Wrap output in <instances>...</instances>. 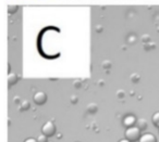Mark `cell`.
<instances>
[{
    "label": "cell",
    "mask_w": 159,
    "mask_h": 142,
    "mask_svg": "<svg viewBox=\"0 0 159 142\" xmlns=\"http://www.w3.org/2000/svg\"><path fill=\"white\" fill-rule=\"evenodd\" d=\"M125 138L128 140H130L131 142H136V141H139L141 139L142 135H141V130L137 128L136 126H133V127H129L126 128L125 130Z\"/></svg>",
    "instance_id": "6da1fadb"
},
{
    "label": "cell",
    "mask_w": 159,
    "mask_h": 142,
    "mask_svg": "<svg viewBox=\"0 0 159 142\" xmlns=\"http://www.w3.org/2000/svg\"><path fill=\"white\" fill-rule=\"evenodd\" d=\"M110 62L109 61H104L102 62V67H106V68H109L110 67Z\"/></svg>",
    "instance_id": "5bb4252c"
},
{
    "label": "cell",
    "mask_w": 159,
    "mask_h": 142,
    "mask_svg": "<svg viewBox=\"0 0 159 142\" xmlns=\"http://www.w3.org/2000/svg\"><path fill=\"white\" fill-rule=\"evenodd\" d=\"M152 124H154L155 127L159 128V112H157V113H155L154 115H152Z\"/></svg>",
    "instance_id": "9c48e42d"
},
{
    "label": "cell",
    "mask_w": 159,
    "mask_h": 142,
    "mask_svg": "<svg viewBox=\"0 0 159 142\" xmlns=\"http://www.w3.org/2000/svg\"><path fill=\"white\" fill-rule=\"evenodd\" d=\"M117 94H118V98H119V99L124 98V91H123V90H119Z\"/></svg>",
    "instance_id": "9a60e30c"
},
{
    "label": "cell",
    "mask_w": 159,
    "mask_h": 142,
    "mask_svg": "<svg viewBox=\"0 0 159 142\" xmlns=\"http://www.w3.org/2000/svg\"><path fill=\"white\" fill-rule=\"evenodd\" d=\"M24 142H38L37 139H34V138H27Z\"/></svg>",
    "instance_id": "e0dca14e"
},
{
    "label": "cell",
    "mask_w": 159,
    "mask_h": 142,
    "mask_svg": "<svg viewBox=\"0 0 159 142\" xmlns=\"http://www.w3.org/2000/svg\"><path fill=\"white\" fill-rule=\"evenodd\" d=\"M42 132L47 137H52L56 133V126L52 122H46L42 127Z\"/></svg>",
    "instance_id": "7a4b0ae2"
},
{
    "label": "cell",
    "mask_w": 159,
    "mask_h": 142,
    "mask_svg": "<svg viewBox=\"0 0 159 142\" xmlns=\"http://www.w3.org/2000/svg\"><path fill=\"white\" fill-rule=\"evenodd\" d=\"M20 107H21V111H26V110H29L30 107H31V105H30L29 101L24 100V101H22V103H21Z\"/></svg>",
    "instance_id": "30bf717a"
},
{
    "label": "cell",
    "mask_w": 159,
    "mask_h": 142,
    "mask_svg": "<svg viewBox=\"0 0 159 142\" xmlns=\"http://www.w3.org/2000/svg\"><path fill=\"white\" fill-rule=\"evenodd\" d=\"M97 111H98V105L96 103H89L87 105V112L89 114H95Z\"/></svg>",
    "instance_id": "ba28073f"
},
{
    "label": "cell",
    "mask_w": 159,
    "mask_h": 142,
    "mask_svg": "<svg viewBox=\"0 0 159 142\" xmlns=\"http://www.w3.org/2000/svg\"><path fill=\"white\" fill-rule=\"evenodd\" d=\"M18 80H19V76L16 74V73H11V74H9V76H8V85L9 86L16 85V84L18 83Z\"/></svg>",
    "instance_id": "52a82bcc"
},
{
    "label": "cell",
    "mask_w": 159,
    "mask_h": 142,
    "mask_svg": "<svg viewBox=\"0 0 159 142\" xmlns=\"http://www.w3.org/2000/svg\"><path fill=\"white\" fill-rule=\"evenodd\" d=\"M33 100H34V102H35V104L43 105V104H45L47 101V94L43 91H37L34 94Z\"/></svg>",
    "instance_id": "3957f363"
},
{
    "label": "cell",
    "mask_w": 159,
    "mask_h": 142,
    "mask_svg": "<svg viewBox=\"0 0 159 142\" xmlns=\"http://www.w3.org/2000/svg\"><path fill=\"white\" fill-rule=\"evenodd\" d=\"M119 142H131V141H130V140H128V139L125 138V139H121Z\"/></svg>",
    "instance_id": "d6986e66"
},
{
    "label": "cell",
    "mask_w": 159,
    "mask_h": 142,
    "mask_svg": "<svg viewBox=\"0 0 159 142\" xmlns=\"http://www.w3.org/2000/svg\"><path fill=\"white\" fill-rule=\"evenodd\" d=\"M136 127H137V128H139L141 131L146 130V129H147V127H148L147 120L144 119V118H139V119H137V122H136Z\"/></svg>",
    "instance_id": "8992f818"
},
{
    "label": "cell",
    "mask_w": 159,
    "mask_h": 142,
    "mask_svg": "<svg viewBox=\"0 0 159 142\" xmlns=\"http://www.w3.org/2000/svg\"><path fill=\"white\" fill-rule=\"evenodd\" d=\"M37 141L38 142H48V137L45 136L44 133H42V135H39L37 137Z\"/></svg>",
    "instance_id": "8fae6325"
},
{
    "label": "cell",
    "mask_w": 159,
    "mask_h": 142,
    "mask_svg": "<svg viewBox=\"0 0 159 142\" xmlns=\"http://www.w3.org/2000/svg\"><path fill=\"white\" fill-rule=\"evenodd\" d=\"M73 84H74V86H75V87H76V88H77V87H81V83H80L79 80H75Z\"/></svg>",
    "instance_id": "ac0fdd59"
},
{
    "label": "cell",
    "mask_w": 159,
    "mask_h": 142,
    "mask_svg": "<svg viewBox=\"0 0 159 142\" xmlns=\"http://www.w3.org/2000/svg\"><path fill=\"white\" fill-rule=\"evenodd\" d=\"M79 142H81V141H79Z\"/></svg>",
    "instance_id": "44dd1931"
},
{
    "label": "cell",
    "mask_w": 159,
    "mask_h": 142,
    "mask_svg": "<svg viewBox=\"0 0 159 142\" xmlns=\"http://www.w3.org/2000/svg\"><path fill=\"white\" fill-rule=\"evenodd\" d=\"M77 101H79L77 97L76 96H72V98H71V102H72L73 104H75V103H77Z\"/></svg>",
    "instance_id": "2e32d148"
},
{
    "label": "cell",
    "mask_w": 159,
    "mask_h": 142,
    "mask_svg": "<svg viewBox=\"0 0 159 142\" xmlns=\"http://www.w3.org/2000/svg\"><path fill=\"white\" fill-rule=\"evenodd\" d=\"M139 142H158V141H157V138L155 137L152 133L146 132V133H144V135H142Z\"/></svg>",
    "instance_id": "5b68a950"
},
{
    "label": "cell",
    "mask_w": 159,
    "mask_h": 142,
    "mask_svg": "<svg viewBox=\"0 0 159 142\" xmlns=\"http://www.w3.org/2000/svg\"><path fill=\"white\" fill-rule=\"evenodd\" d=\"M136 122H137V119H136V117L135 116H133V115H128V116H125V117L123 118V125L126 127V128H129V127H133V126H135L136 125Z\"/></svg>",
    "instance_id": "277c9868"
},
{
    "label": "cell",
    "mask_w": 159,
    "mask_h": 142,
    "mask_svg": "<svg viewBox=\"0 0 159 142\" xmlns=\"http://www.w3.org/2000/svg\"><path fill=\"white\" fill-rule=\"evenodd\" d=\"M143 41H147V36H144V38H143Z\"/></svg>",
    "instance_id": "ffe728a7"
},
{
    "label": "cell",
    "mask_w": 159,
    "mask_h": 142,
    "mask_svg": "<svg viewBox=\"0 0 159 142\" xmlns=\"http://www.w3.org/2000/svg\"><path fill=\"white\" fill-rule=\"evenodd\" d=\"M16 10H18V7H16V6H9V8H8L9 13H14Z\"/></svg>",
    "instance_id": "7c38bea8"
},
{
    "label": "cell",
    "mask_w": 159,
    "mask_h": 142,
    "mask_svg": "<svg viewBox=\"0 0 159 142\" xmlns=\"http://www.w3.org/2000/svg\"><path fill=\"white\" fill-rule=\"evenodd\" d=\"M131 79H132L133 83H137V80L139 79V75H136V74H133L132 76H131Z\"/></svg>",
    "instance_id": "4fadbf2b"
}]
</instances>
